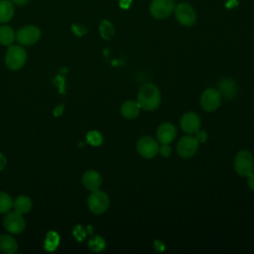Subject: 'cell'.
I'll return each instance as SVG.
<instances>
[{
    "mask_svg": "<svg viewBox=\"0 0 254 254\" xmlns=\"http://www.w3.org/2000/svg\"><path fill=\"white\" fill-rule=\"evenodd\" d=\"M137 103L143 110H156L161 103V92L157 85L153 83H145L138 91Z\"/></svg>",
    "mask_w": 254,
    "mask_h": 254,
    "instance_id": "6da1fadb",
    "label": "cell"
},
{
    "mask_svg": "<svg viewBox=\"0 0 254 254\" xmlns=\"http://www.w3.org/2000/svg\"><path fill=\"white\" fill-rule=\"evenodd\" d=\"M27 61V53L21 46L11 45L5 55V64L11 70H18L24 66Z\"/></svg>",
    "mask_w": 254,
    "mask_h": 254,
    "instance_id": "7a4b0ae2",
    "label": "cell"
},
{
    "mask_svg": "<svg viewBox=\"0 0 254 254\" xmlns=\"http://www.w3.org/2000/svg\"><path fill=\"white\" fill-rule=\"evenodd\" d=\"M234 170L238 176L247 178L254 172V158L248 150H240L234 159Z\"/></svg>",
    "mask_w": 254,
    "mask_h": 254,
    "instance_id": "3957f363",
    "label": "cell"
},
{
    "mask_svg": "<svg viewBox=\"0 0 254 254\" xmlns=\"http://www.w3.org/2000/svg\"><path fill=\"white\" fill-rule=\"evenodd\" d=\"M88 209L94 214H102L109 207V197L106 192L100 190L91 191L87 198Z\"/></svg>",
    "mask_w": 254,
    "mask_h": 254,
    "instance_id": "277c9868",
    "label": "cell"
},
{
    "mask_svg": "<svg viewBox=\"0 0 254 254\" xmlns=\"http://www.w3.org/2000/svg\"><path fill=\"white\" fill-rule=\"evenodd\" d=\"M158 142L149 135L142 136L136 144L138 154L145 159H153L159 153Z\"/></svg>",
    "mask_w": 254,
    "mask_h": 254,
    "instance_id": "5b68a950",
    "label": "cell"
},
{
    "mask_svg": "<svg viewBox=\"0 0 254 254\" xmlns=\"http://www.w3.org/2000/svg\"><path fill=\"white\" fill-rule=\"evenodd\" d=\"M199 143L193 136H183L177 145V153L183 159H190L193 157L198 150Z\"/></svg>",
    "mask_w": 254,
    "mask_h": 254,
    "instance_id": "8992f818",
    "label": "cell"
},
{
    "mask_svg": "<svg viewBox=\"0 0 254 254\" xmlns=\"http://www.w3.org/2000/svg\"><path fill=\"white\" fill-rule=\"evenodd\" d=\"M200 106L206 112L215 111L221 103V95L215 88H206L200 95Z\"/></svg>",
    "mask_w": 254,
    "mask_h": 254,
    "instance_id": "52a82bcc",
    "label": "cell"
},
{
    "mask_svg": "<svg viewBox=\"0 0 254 254\" xmlns=\"http://www.w3.org/2000/svg\"><path fill=\"white\" fill-rule=\"evenodd\" d=\"M41 38V30L34 25L22 27L16 33V40L21 46H31L36 44Z\"/></svg>",
    "mask_w": 254,
    "mask_h": 254,
    "instance_id": "ba28073f",
    "label": "cell"
},
{
    "mask_svg": "<svg viewBox=\"0 0 254 254\" xmlns=\"http://www.w3.org/2000/svg\"><path fill=\"white\" fill-rule=\"evenodd\" d=\"M3 225L5 229L13 234H19L24 231L26 222L23 215L17 211L7 212L3 218Z\"/></svg>",
    "mask_w": 254,
    "mask_h": 254,
    "instance_id": "9c48e42d",
    "label": "cell"
},
{
    "mask_svg": "<svg viewBox=\"0 0 254 254\" xmlns=\"http://www.w3.org/2000/svg\"><path fill=\"white\" fill-rule=\"evenodd\" d=\"M175 10L174 0H153L150 5L151 15L158 20L165 19Z\"/></svg>",
    "mask_w": 254,
    "mask_h": 254,
    "instance_id": "30bf717a",
    "label": "cell"
},
{
    "mask_svg": "<svg viewBox=\"0 0 254 254\" xmlns=\"http://www.w3.org/2000/svg\"><path fill=\"white\" fill-rule=\"evenodd\" d=\"M177 21L183 26H192L196 21V14L193 8L187 3H181L175 8Z\"/></svg>",
    "mask_w": 254,
    "mask_h": 254,
    "instance_id": "8fae6325",
    "label": "cell"
},
{
    "mask_svg": "<svg viewBox=\"0 0 254 254\" xmlns=\"http://www.w3.org/2000/svg\"><path fill=\"white\" fill-rule=\"evenodd\" d=\"M200 124L201 122L199 116L191 111L184 113L180 120L182 130L189 135L194 134L200 128Z\"/></svg>",
    "mask_w": 254,
    "mask_h": 254,
    "instance_id": "7c38bea8",
    "label": "cell"
},
{
    "mask_svg": "<svg viewBox=\"0 0 254 254\" xmlns=\"http://www.w3.org/2000/svg\"><path fill=\"white\" fill-rule=\"evenodd\" d=\"M157 139L161 144H170L177 136V128L173 123H162L157 129Z\"/></svg>",
    "mask_w": 254,
    "mask_h": 254,
    "instance_id": "4fadbf2b",
    "label": "cell"
},
{
    "mask_svg": "<svg viewBox=\"0 0 254 254\" xmlns=\"http://www.w3.org/2000/svg\"><path fill=\"white\" fill-rule=\"evenodd\" d=\"M82 184L85 189L90 191L99 190L102 184V178L100 174L94 170L86 171L82 176Z\"/></svg>",
    "mask_w": 254,
    "mask_h": 254,
    "instance_id": "5bb4252c",
    "label": "cell"
},
{
    "mask_svg": "<svg viewBox=\"0 0 254 254\" xmlns=\"http://www.w3.org/2000/svg\"><path fill=\"white\" fill-rule=\"evenodd\" d=\"M221 97L223 96L226 99H232L237 93V86L233 79L231 78H222L218 82V88Z\"/></svg>",
    "mask_w": 254,
    "mask_h": 254,
    "instance_id": "9a60e30c",
    "label": "cell"
},
{
    "mask_svg": "<svg viewBox=\"0 0 254 254\" xmlns=\"http://www.w3.org/2000/svg\"><path fill=\"white\" fill-rule=\"evenodd\" d=\"M140 106L137 101L134 100H127L125 101L120 108L121 115L126 119H134L140 113Z\"/></svg>",
    "mask_w": 254,
    "mask_h": 254,
    "instance_id": "2e32d148",
    "label": "cell"
},
{
    "mask_svg": "<svg viewBox=\"0 0 254 254\" xmlns=\"http://www.w3.org/2000/svg\"><path fill=\"white\" fill-rule=\"evenodd\" d=\"M18 244L16 239L9 234L0 235V250L6 254H13L17 251Z\"/></svg>",
    "mask_w": 254,
    "mask_h": 254,
    "instance_id": "e0dca14e",
    "label": "cell"
},
{
    "mask_svg": "<svg viewBox=\"0 0 254 254\" xmlns=\"http://www.w3.org/2000/svg\"><path fill=\"white\" fill-rule=\"evenodd\" d=\"M14 16V4L10 0H0V23H8Z\"/></svg>",
    "mask_w": 254,
    "mask_h": 254,
    "instance_id": "ac0fdd59",
    "label": "cell"
},
{
    "mask_svg": "<svg viewBox=\"0 0 254 254\" xmlns=\"http://www.w3.org/2000/svg\"><path fill=\"white\" fill-rule=\"evenodd\" d=\"M32 206H33L32 200L27 195H19L13 201V207H14L15 211H17L21 214L29 212L32 209Z\"/></svg>",
    "mask_w": 254,
    "mask_h": 254,
    "instance_id": "d6986e66",
    "label": "cell"
},
{
    "mask_svg": "<svg viewBox=\"0 0 254 254\" xmlns=\"http://www.w3.org/2000/svg\"><path fill=\"white\" fill-rule=\"evenodd\" d=\"M16 39L14 30L7 25L0 26V44L3 46H11Z\"/></svg>",
    "mask_w": 254,
    "mask_h": 254,
    "instance_id": "ffe728a7",
    "label": "cell"
},
{
    "mask_svg": "<svg viewBox=\"0 0 254 254\" xmlns=\"http://www.w3.org/2000/svg\"><path fill=\"white\" fill-rule=\"evenodd\" d=\"M60 245V235L56 231H49L46 235V239L44 242L45 250L52 252L55 251Z\"/></svg>",
    "mask_w": 254,
    "mask_h": 254,
    "instance_id": "44dd1931",
    "label": "cell"
},
{
    "mask_svg": "<svg viewBox=\"0 0 254 254\" xmlns=\"http://www.w3.org/2000/svg\"><path fill=\"white\" fill-rule=\"evenodd\" d=\"M99 32L104 40H109L114 35V28L109 21L103 20L99 25Z\"/></svg>",
    "mask_w": 254,
    "mask_h": 254,
    "instance_id": "7402d4cb",
    "label": "cell"
},
{
    "mask_svg": "<svg viewBox=\"0 0 254 254\" xmlns=\"http://www.w3.org/2000/svg\"><path fill=\"white\" fill-rule=\"evenodd\" d=\"M13 207L12 197L4 192L0 191V213H7Z\"/></svg>",
    "mask_w": 254,
    "mask_h": 254,
    "instance_id": "603a6c76",
    "label": "cell"
},
{
    "mask_svg": "<svg viewBox=\"0 0 254 254\" xmlns=\"http://www.w3.org/2000/svg\"><path fill=\"white\" fill-rule=\"evenodd\" d=\"M105 245H106L105 240L99 235L89 239V241H88V248L93 252L102 251L105 248Z\"/></svg>",
    "mask_w": 254,
    "mask_h": 254,
    "instance_id": "cb8c5ba5",
    "label": "cell"
},
{
    "mask_svg": "<svg viewBox=\"0 0 254 254\" xmlns=\"http://www.w3.org/2000/svg\"><path fill=\"white\" fill-rule=\"evenodd\" d=\"M86 141L91 146L97 147V146H100L103 143V137H102L100 132L92 130V131L87 132V134H86Z\"/></svg>",
    "mask_w": 254,
    "mask_h": 254,
    "instance_id": "d4e9b609",
    "label": "cell"
},
{
    "mask_svg": "<svg viewBox=\"0 0 254 254\" xmlns=\"http://www.w3.org/2000/svg\"><path fill=\"white\" fill-rule=\"evenodd\" d=\"M72 235L77 241H83L86 237V231L82 225H76L72 230Z\"/></svg>",
    "mask_w": 254,
    "mask_h": 254,
    "instance_id": "484cf974",
    "label": "cell"
},
{
    "mask_svg": "<svg viewBox=\"0 0 254 254\" xmlns=\"http://www.w3.org/2000/svg\"><path fill=\"white\" fill-rule=\"evenodd\" d=\"M193 137L196 139V141H197L199 144H203V143L206 142L208 135H207L206 131L201 130V129L199 128V129L194 133V136H193Z\"/></svg>",
    "mask_w": 254,
    "mask_h": 254,
    "instance_id": "4316f807",
    "label": "cell"
},
{
    "mask_svg": "<svg viewBox=\"0 0 254 254\" xmlns=\"http://www.w3.org/2000/svg\"><path fill=\"white\" fill-rule=\"evenodd\" d=\"M171 147L169 146V144H162V146L159 148V153L163 156V157H169L171 155Z\"/></svg>",
    "mask_w": 254,
    "mask_h": 254,
    "instance_id": "83f0119b",
    "label": "cell"
},
{
    "mask_svg": "<svg viewBox=\"0 0 254 254\" xmlns=\"http://www.w3.org/2000/svg\"><path fill=\"white\" fill-rule=\"evenodd\" d=\"M64 107L63 105H58L55 109H54V115L55 116H60L64 113Z\"/></svg>",
    "mask_w": 254,
    "mask_h": 254,
    "instance_id": "f1b7e54d",
    "label": "cell"
},
{
    "mask_svg": "<svg viewBox=\"0 0 254 254\" xmlns=\"http://www.w3.org/2000/svg\"><path fill=\"white\" fill-rule=\"evenodd\" d=\"M247 178H248V187L254 191V172Z\"/></svg>",
    "mask_w": 254,
    "mask_h": 254,
    "instance_id": "f546056e",
    "label": "cell"
},
{
    "mask_svg": "<svg viewBox=\"0 0 254 254\" xmlns=\"http://www.w3.org/2000/svg\"><path fill=\"white\" fill-rule=\"evenodd\" d=\"M6 164H7V160H6L5 156L0 153V171L6 167Z\"/></svg>",
    "mask_w": 254,
    "mask_h": 254,
    "instance_id": "4dcf8cb0",
    "label": "cell"
},
{
    "mask_svg": "<svg viewBox=\"0 0 254 254\" xmlns=\"http://www.w3.org/2000/svg\"><path fill=\"white\" fill-rule=\"evenodd\" d=\"M154 247H155V249L157 250V251H163L164 250V243L163 242H161V241H155V243H154Z\"/></svg>",
    "mask_w": 254,
    "mask_h": 254,
    "instance_id": "1f68e13d",
    "label": "cell"
},
{
    "mask_svg": "<svg viewBox=\"0 0 254 254\" xmlns=\"http://www.w3.org/2000/svg\"><path fill=\"white\" fill-rule=\"evenodd\" d=\"M13 4H15V5H18V6H23V5H26L28 2H29V0H10Z\"/></svg>",
    "mask_w": 254,
    "mask_h": 254,
    "instance_id": "d6a6232c",
    "label": "cell"
}]
</instances>
